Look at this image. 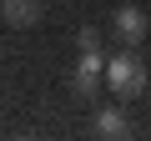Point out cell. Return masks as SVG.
I'll use <instances>...</instances> for the list:
<instances>
[{
    "label": "cell",
    "mask_w": 151,
    "mask_h": 141,
    "mask_svg": "<svg viewBox=\"0 0 151 141\" xmlns=\"http://www.w3.org/2000/svg\"><path fill=\"white\" fill-rule=\"evenodd\" d=\"M146 81H151V60H141L136 45H121V50L106 60V86H111V96L136 101V96L146 91Z\"/></svg>",
    "instance_id": "1"
},
{
    "label": "cell",
    "mask_w": 151,
    "mask_h": 141,
    "mask_svg": "<svg viewBox=\"0 0 151 141\" xmlns=\"http://www.w3.org/2000/svg\"><path fill=\"white\" fill-rule=\"evenodd\" d=\"M126 131H131V116H126L121 96H116L111 106H96V111H91V136H106V141H116V136H126Z\"/></svg>",
    "instance_id": "4"
},
{
    "label": "cell",
    "mask_w": 151,
    "mask_h": 141,
    "mask_svg": "<svg viewBox=\"0 0 151 141\" xmlns=\"http://www.w3.org/2000/svg\"><path fill=\"white\" fill-rule=\"evenodd\" d=\"M146 30H151V20H146L141 5H121V10L111 15V35H116V45H141Z\"/></svg>",
    "instance_id": "3"
},
{
    "label": "cell",
    "mask_w": 151,
    "mask_h": 141,
    "mask_svg": "<svg viewBox=\"0 0 151 141\" xmlns=\"http://www.w3.org/2000/svg\"><path fill=\"white\" fill-rule=\"evenodd\" d=\"M106 86V60H101V50H81V60H76V76H70V91L76 96H91V106H96V91Z\"/></svg>",
    "instance_id": "2"
},
{
    "label": "cell",
    "mask_w": 151,
    "mask_h": 141,
    "mask_svg": "<svg viewBox=\"0 0 151 141\" xmlns=\"http://www.w3.org/2000/svg\"><path fill=\"white\" fill-rule=\"evenodd\" d=\"M40 15H45V0H0V20L15 25V30L40 25Z\"/></svg>",
    "instance_id": "5"
},
{
    "label": "cell",
    "mask_w": 151,
    "mask_h": 141,
    "mask_svg": "<svg viewBox=\"0 0 151 141\" xmlns=\"http://www.w3.org/2000/svg\"><path fill=\"white\" fill-rule=\"evenodd\" d=\"M76 45H81V50H101V30L96 25H81V30H76Z\"/></svg>",
    "instance_id": "6"
}]
</instances>
